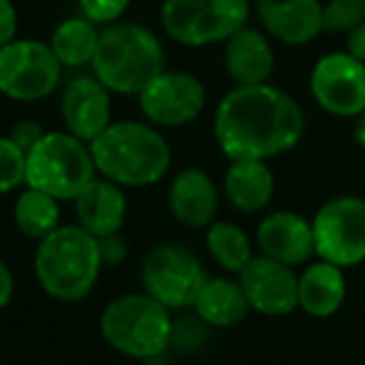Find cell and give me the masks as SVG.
I'll use <instances>...</instances> for the list:
<instances>
[{
    "mask_svg": "<svg viewBox=\"0 0 365 365\" xmlns=\"http://www.w3.org/2000/svg\"><path fill=\"white\" fill-rule=\"evenodd\" d=\"M303 107L269 82L234 85L214 112V140L231 162L286 154L303 140Z\"/></svg>",
    "mask_w": 365,
    "mask_h": 365,
    "instance_id": "1",
    "label": "cell"
},
{
    "mask_svg": "<svg viewBox=\"0 0 365 365\" xmlns=\"http://www.w3.org/2000/svg\"><path fill=\"white\" fill-rule=\"evenodd\" d=\"M90 152L97 172L120 187H152L172 164V149L152 122H112L90 142Z\"/></svg>",
    "mask_w": 365,
    "mask_h": 365,
    "instance_id": "2",
    "label": "cell"
},
{
    "mask_svg": "<svg viewBox=\"0 0 365 365\" xmlns=\"http://www.w3.org/2000/svg\"><path fill=\"white\" fill-rule=\"evenodd\" d=\"M164 70V48L145 25L110 23L100 30L92 73L117 95H140Z\"/></svg>",
    "mask_w": 365,
    "mask_h": 365,
    "instance_id": "3",
    "label": "cell"
},
{
    "mask_svg": "<svg viewBox=\"0 0 365 365\" xmlns=\"http://www.w3.org/2000/svg\"><path fill=\"white\" fill-rule=\"evenodd\" d=\"M100 239L87 229L58 226L35 251V274L48 296L58 301H80L90 296L102 269Z\"/></svg>",
    "mask_w": 365,
    "mask_h": 365,
    "instance_id": "4",
    "label": "cell"
},
{
    "mask_svg": "<svg viewBox=\"0 0 365 365\" xmlns=\"http://www.w3.org/2000/svg\"><path fill=\"white\" fill-rule=\"evenodd\" d=\"M100 331L117 353L147 361L169 346L172 318L169 308L149 293H127L105 306Z\"/></svg>",
    "mask_w": 365,
    "mask_h": 365,
    "instance_id": "5",
    "label": "cell"
},
{
    "mask_svg": "<svg viewBox=\"0 0 365 365\" xmlns=\"http://www.w3.org/2000/svg\"><path fill=\"white\" fill-rule=\"evenodd\" d=\"M95 174L90 145L70 132H45L43 140L28 149L25 184L60 202H75Z\"/></svg>",
    "mask_w": 365,
    "mask_h": 365,
    "instance_id": "6",
    "label": "cell"
},
{
    "mask_svg": "<svg viewBox=\"0 0 365 365\" xmlns=\"http://www.w3.org/2000/svg\"><path fill=\"white\" fill-rule=\"evenodd\" d=\"M251 0H164L162 28L184 48L226 43L236 30L249 25Z\"/></svg>",
    "mask_w": 365,
    "mask_h": 365,
    "instance_id": "7",
    "label": "cell"
},
{
    "mask_svg": "<svg viewBox=\"0 0 365 365\" xmlns=\"http://www.w3.org/2000/svg\"><path fill=\"white\" fill-rule=\"evenodd\" d=\"M63 63L50 43L13 40L0 48V92L15 102H38L60 85Z\"/></svg>",
    "mask_w": 365,
    "mask_h": 365,
    "instance_id": "8",
    "label": "cell"
},
{
    "mask_svg": "<svg viewBox=\"0 0 365 365\" xmlns=\"http://www.w3.org/2000/svg\"><path fill=\"white\" fill-rule=\"evenodd\" d=\"M313 224L316 254L323 261L356 266L365 261V202L358 197L331 199L318 209Z\"/></svg>",
    "mask_w": 365,
    "mask_h": 365,
    "instance_id": "9",
    "label": "cell"
},
{
    "mask_svg": "<svg viewBox=\"0 0 365 365\" xmlns=\"http://www.w3.org/2000/svg\"><path fill=\"white\" fill-rule=\"evenodd\" d=\"M311 97L323 112L356 120L365 110V63L348 50L326 53L316 60L308 77Z\"/></svg>",
    "mask_w": 365,
    "mask_h": 365,
    "instance_id": "10",
    "label": "cell"
},
{
    "mask_svg": "<svg viewBox=\"0 0 365 365\" xmlns=\"http://www.w3.org/2000/svg\"><path fill=\"white\" fill-rule=\"evenodd\" d=\"M142 284L149 296L172 311L194 306L207 279L197 256L189 254L184 246L164 244L147 256L142 266Z\"/></svg>",
    "mask_w": 365,
    "mask_h": 365,
    "instance_id": "11",
    "label": "cell"
},
{
    "mask_svg": "<svg viewBox=\"0 0 365 365\" xmlns=\"http://www.w3.org/2000/svg\"><path fill=\"white\" fill-rule=\"evenodd\" d=\"M137 97L142 115L154 127H184L207 107L202 80L182 70H162Z\"/></svg>",
    "mask_w": 365,
    "mask_h": 365,
    "instance_id": "12",
    "label": "cell"
},
{
    "mask_svg": "<svg viewBox=\"0 0 365 365\" xmlns=\"http://www.w3.org/2000/svg\"><path fill=\"white\" fill-rule=\"evenodd\" d=\"M241 274V289L249 298L251 308L266 316H289L298 306V279L291 266L271 259L256 256L251 259Z\"/></svg>",
    "mask_w": 365,
    "mask_h": 365,
    "instance_id": "13",
    "label": "cell"
},
{
    "mask_svg": "<svg viewBox=\"0 0 365 365\" xmlns=\"http://www.w3.org/2000/svg\"><path fill=\"white\" fill-rule=\"evenodd\" d=\"M63 122L77 140L95 142L112 125L110 90L95 75L70 80L63 92Z\"/></svg>",
    "mask_w": 365,
    "mask_h": 365,
    "instance_id": "14",
    "label": "cell"
},
{
    "mask_svg": "<svg viewBox=\"0 0 365 365\" xmlns=\"http://www.w3.org/2000/svg\"><path fill=\"white\" fill-rule=\"evenodd\" d=\"M254 10L269 38L289 48L308 45L326 33L321 0H254Z\"/></svg>",
    "mask_w": 365,
    "mask_h": 365,
    "instance_id": "15",
    "label": "cell"
},
{
    "mask_svg": "<svg viewBox=\"0 0 365 365\" xmlns=\"http://www.w3.org/2000/svg\"><path fill=\"white\" fill-rule=\"evenodd\" d=\"M276 68V53L266 30L244 25L224 43V70L234 85H264Z\"/></svg>",
    "mask_w": 365,
    "mask_h": 365,
    "instance_id": "16",
    "label": "cell"
},
{
    "mask_svg": "<svg viewBox=\"0 0 365 365\" xmlns=\"http://www.w3.org/2000/svg\"><path fill=\"white\" fill-rule=\"evenodd\" d=\"M261 251L286 266H296L316 254L313 224L293 212H274L259 224L256 231Z\"/></svg>",
    "mask_w": 365,
    "mask_h": 365,
    "instance_id": "17",
    "label": "cell"
},
{
    "mask_svg": "<svg viewBox=\"0 0 365 365\" xmlns=\"http://www.w3.org/2000/svg\"><path fill=\"white\" fill-rule=\"evenodd\" d=\"M77 224L97 239L115 236L127 217V199L122 187L112 179H92L87 189L75 199Z\"/></svg>",
    "mask_w": 365,
    "mask_h": 365,
    "instance_id": "18",
    "label": "cell"
},
{
    "mask_svg": "<svg viewBox=\"0 0 365 365\" xmlns=\"http://www.w3.org/2000/svg\"><path fill=\"white\" fill-rule=\"evenodd\" d=\"M217 207L219 194L207 172L192 167L174 177L172 187H169V209L179 224L204 229L212 224Z\"/></svg>",
    "mask_w": 365,
    "mask_h": 365,
    "instance_id": "19",
    "label": "cell"
},
{
    "mask_svg": "<svg viewBox=\"0 0 365 365\" xmlns=\"http://www.w3.org/2000/svg\"><path fill=\"white\" fill-rule=\"evenodd\" d=\"M274 189V172L269 169L266 159H234L226 169L224 192L231 207L239 212L251 214L269 207Z\"/></svg>",
    "mask_w": 365,
    "mask_h": 365,
    "instance_id": "20",
    "label": "cell"
},
{
    "mask_svg": "<svg viewBox=\"0 0 365 365\" xmlns=\"http://www.w3.org/2000/svg\"><path fill=\"white\" fill-rule=\"evenodd\" d=\"M346 298V276L341 266L331 261L313 264L298 279V306L313 318H328L343 306Z\"/></svg>",
    "mask_w": 365,
    "mask_h": 365,
    "instance_id": "21",
    "label": "cell"
},
{
    "mask_svg": "<svg viewBox=\"0 0 365 365\" xmlns=\"http://www.w3.org/2000/svg\"><path fill=\"white\" fill-rule=\"evenodd\" d=\"M249 298H246L244 289L241 284H234V281H226V279H214L204 284L202 293H199L197 308L199 318L207 321L209 326H236L241 318L246 316L249 311Z\"/></svg>",
    "mask_w": 365,
    "mask_h": 365,
    "instance_id": "22",
    "label": "cell"
},
{
    "mask_svg": "<svg viewBox=\"0 0 365 365\" xmlns=\"http://www.w3.org/2000/svg\"><path fill=\"white\" fill-rule=\"evenodd\" d=\"M100 45V30L92 20L82 18H68L53 30L50 48L58 55L63 68H82L92 65V58Z\"/></svg>",
    "mask_w": 365,
    "mask_h": 365,
    "instance_id": "23",
    "label": "cell"
},
{
    "mask_svg": "<svg viewBox=\"0 0 365 365\" xmlns=\"http://www.w3.org/2000/svg\"><path fill=\"white\" fill-rule=\"evenodd\" d=\"M60 199L28 187L18 197L13 209L15 226L23 231L28 239L43 241L60 226Z\"/></svg>",
    "mask_w": 365,
    "mask_h": 365,
    "instance_id": "24",
    "label": "cell"
},
{
    "mask_svg": "<svg viewBox=\"0 0 365 365\" xmlns=\"http://www.w3.org/2000/svg\"><path fill=\"white\" fill-rule=\"evenodd\" d=\"M207 246H209V251H212L214 259L229 271H241L251 259H254V256H251L249 236H246L236 224H229V221L209 224Z\"/></svg>",
    "mask_w": 365,
    "mask_h": 365,
    "instance_id": "25",
    "label": "cell"
},
{
    "mask_svg": "<svg viewBox=\"0 0 365 365\" xmlns=\"http://www.w3.org/2000/svg\"><path fill=\"white\" fill-rule=\"evenodd\" d=\"M365 23V0H326L323 3V30L351 33Z\"/></svg>",
    "mask_w": 365,
    "mask_h": 365,
    "instance_id": "26",
    "label": "cell"
},
{
    "mask_svg": "<svg viewBox=\"0 0 365 365\" xmlns=\"http://www.w3.org/2000/svg\"><path fill=\"white\" fill-rule=\"evenodd\" d=\"M25 164H28V152L15 145L10 137H0V194H8L25 184Z\"/></svg>",
    "mask_w": 365,
    "mask_h": 365,
    "instance_id": "27",
    "label": "cell"
},
{
    "mask_svg": "<svg viewBox=\"0 0 365 365\" xmlns=\"http://www.w3.org/2000/svg\"><path fill=\"white\" fill-rule=\"evenodd\" d=\"M77 3H80L82 15L95 25L117 23L122 13L130 8V0H77Z\"/></svg>",
    "mask_w": 365,
    "mask_h": 365,
    "instance_id": "28",
    "label": "cell"
},
{
    "mask_svg": "<svg viewBox=\"0 0 365 365\" xmlns=\"http://www.w3.org/2000/svg\"><path fill=\"white\" fill-rule=\"evenodd\" d=\"M43 135H45V130L38 125V122H33V120H23V122H18V125L10 130V140L15 142L18 147H23L25 152L28 149H33L35 147V142H40L43 140Z\"/></svg>",
    "mask_w": 365,
    "mask_h": 365,
    "instance_id": "29",
    "label": "cell"
},
{
    "mask_svg": "<svg viewBox=\"0 0 365 365\" xmlns=\"http://www.w3.org/2000/svg\"><path fill=\"white\" fill-rule=\"evenodd\" d=\"M18 33V10L10 0H0V48L15 40Z\"/></svg>",
    "mask_w": 365,
    "mask_h": 365,
    "instance_id": "30",
    "label": "cell"
},
{
    "mask_svg": "<svg viewBox=\"0 0 365 365\" xmlns=\"http://www.w3.org/2000/svg\"><path fill=\"white\" fill-rule=\"evenodd\" d=\"M100 251H102V261H120L125 256V244L120 241V236H105L100 239Z\"/></svg>",
    "mask_w": 365,
    "mask_h": 365,
    "instance_id": "31",
    "label": "cell"
},
{
    "mask_svg": "<svg viewBox=\"0 0 365 365\" xmlns=\"http://www.w3.org/2000/svg\"><path fill=\"white\" fill-rule=\"evenodd\" d=\"M346 50L356 60L365 63V23H361L358 28H353L351 33H348V48Z\"/></svg>",
    "mask_w": 365,
    "mask_h": 365,
    "instance_id": "32",
    "label": "cell"
},
{
    "mask_svg": "<svg viewBox=\"0 0 365 365\" xmlns=\"http://www.w3.org/2000/svg\"><path fill=\"white\" fill-rule=\"evenodd\" d=\"M13 293H15V279L8 266L0 261V311L13 301Z\"/></svg>",
    "mask_w": 365,
    "mask_h": 365,
    "instance_id": "33",
    "label": "cell"
},
{
    "mask_svg": "<svg viewBox=\"0 0 365 365\" xmlns=\"http://www.w3.org/2000/svg\"><path fill=\"white\" fill-rule=\"evenodd\" d=\"M353 140H356L358 147L365 149V110L356 117V125H353Z\"/></svg>",
    "mask_w": 365,
    "mask_h": 365,
    "instance_id": "34",
    "label": "cell"
}]
</instances>
